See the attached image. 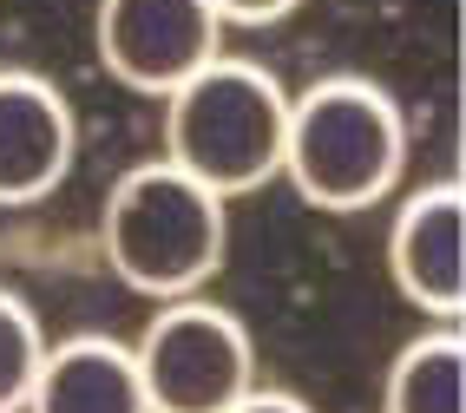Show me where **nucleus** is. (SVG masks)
<instances>
[{
    "label": "nucleus",
    "mask_w": 466,
    "mask_h": 413,
    "mask_svg": "<svg viewBox=\"0 0 466 413\" xmlns=\"http://www.w3.org/2000/svg\"><path fill=\"white\" fill-rule=\"evenodd\" d=\"M99 243L126 289L151 302H177V296H198L224 269L230 204L204 190L198 177H184L171 157H151V165H132L112 184Z\"/></svg>",
    "instance_id": "obj_1"
},
{
    "label": "nucleus",
    "mask_w": 466,
    "mask_h": 413,
    "mask_svg": "<svg viewBox=\"0 0 466 413\" xmlns=\"http://www.w3.org/2000/svg\"><path fill=\"white\" fill-rule=\"evenodd\" d=\"M400 165H408V118L375 79L335 73L289 99L283 132V177L302 190V204L355 217L375 210Z\"/></svg>",
    "instance_id": "obj_2"
},
{
    "label": "nucleus",
    "mask_w": 466,
    "mask_h": 413,
    "mask_svg": "<svg viewBox=\"0 0 466 413\" xmlns=\"http://www.w3.org/2000/svg\"><path fill=\"white\" fill-rule=\"evenodd\" d=\"M283 132L289 92L257 59L217 53L204 73H191L165 99V157L224 204L283 177Z\"/></svg>",
    "instance_id": "obj_3"
},
{
    "label": "nucleus",
    "mask_w": 466,
    "mask_h": 413,
    "mask_svg": "<svg viewBox=\"0 0 466 413\" xmlns=\"http://www.w3.org/2000/svg\"><path fill=\"white\" fill-rule=\"evenodd\" d=\"M132 361L151 413H230L257 388L250 328L224 302H204V296L158 302L151 328L132 341Z\"/></svg>",
    "instance_id": "obj_4"
},
{
    "label": "nucleus",
    "mask_w": 466,
    "mask_h": 413,
    "mask_svg": "<svg viewBox=\"0 0 466 413\" xmlns=\"http://www.w3.org/2000/svg\"><path fill=\"white\" fill-rule=\"evenodd\" d=\"M92 46L126 92L171 99L224 53V20L210 14V0H99Z\"/></svg>",
    "instance_id": "obj_5"
},
{
    "label": "nucleus",
    "mask_w": 466,
    "mask_h": 413,
    "mask_svg": "<svg viewBox=\"0 0 466 413\" xmlns=\"http://www.w3.org/2000/svg\"><path fill=\"white\" fill-rule=\"evenodd\" d=\"M388 269L427 322H460L466 302V197L460 184H420L388 224Z\"/></svg>",
    "instance_id": "obj_6"
},
{
    "label": "nucleus",
    "mask_w": 466,
    "mask_h": 413,
    "mask_svg": "<svg viewBox=\"0 0 466 413\" xmlns=\"http://www.w3.org/2000/svg\"><path fill=\"white\" fill-rule=\"evenodd\" d=\"M79 125L66 92L40 73H0V204H40L66 184Z\"/></svg>",
    "instance_id": "obj_7"
},
{
    "label": "nucleus",
    "mask_w": 466,
    "mask_h": 413,
    "mask_svg": "<svg viewBox=\"0 0 466 413\" xmlns=\"http://www.w3.org/2000/svg\"><path fill=\"white\" fill-rule=\"evenodd\" d=\"M26 413H151V400H145V380L126 341L73 335L46 348Z\"/></svg>",
    "instance_id": "obj_8"
},
{
    "label": "nucleus",
    "mask_w": 466,
    "mask_h": 413,
    "mask_svg": "<svg viewBox=\"0 0 466 413\" xmlns=\"http://www.w3.org/2000/svg\"><path fill=\"white\" fill-rule=\"evenodd\" d=\"M381 413H466V348L453 322L420 328L388 361Z\"/></svg>",
    "instance_id": "obj_9"
},
{
    "label": "nucleus",
    "mask_w": 466,
    "mask_h": 413,
    "mask_svg": "<svg viewBox=\"0 0 466 413\" xmlns=\"http://www.w3.org/2000/svg\"><path fill=\"white\" fill-rule=\"evenodd\" d=\"M46 348L53 341L40 335V315L14 289H0V413H26V394H34V380H40Z\"/></svg>",
    "instance_id": "obj_10"
},
{
    "label": "nucleus",
    "mask_w": 466,
    "mask_h": 413,
    "mask_svg": "<svg viewBox=\"0 0 466 413\" xmlns=\"http://www.w3.org/2000/svg\"><path fill=\"white\" fill-rule=\"evenodd\" d=\"M302 0H210V14L224 26H269V20H289Z\"/></svg>",
    "instance_id": "obj_11"
},
{
    "label": "nucleus",
    "mask_w": 466,
    "mask_h": 413,
    "mask_svg": "<svg viewBox=\"0 0 466 413\" xmlns=\"http://www.w3.org/2000/svg\"><path fill=\"white\" fill-rule=\"evenodd\" d=\"M230 413H316L309 400H296V394H283V388H250Z\"/></svg>",
    "instance_id": "obj_12"
}]
</instances>
